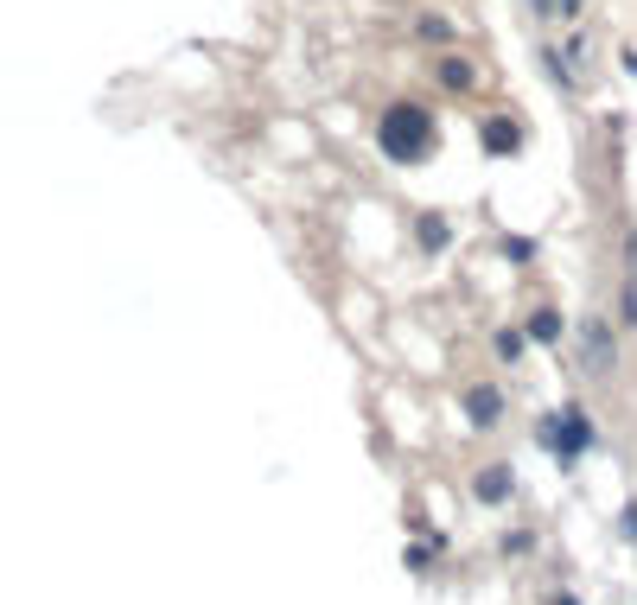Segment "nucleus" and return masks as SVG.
I'll return each mask as SVG.
<instances>
[{"mask_svg":"<svg viewBox=\"0 0 637 605\" xmlns=\"http://www.w3.org/2000/svg\"><path fill=\"white\" fill-rule=\"evenodd\" d=\"M376 147H383L389 166H421L434 153V115L421 102H389L376 115Z\"/></svg>","mask_w":637,"mask_h":605,"instance_id":"f257e3e1","label":"nucleus"},{"mask_svg":"<svg viewBox=\"0 0 637 605\" xmlns=\"http://www.w3.org/2000/svg\"><path fill=\"white\" fill-rule=\"evenodd\" d=\"M542 440H548V446H555V453H561V465H574V459H580V453H587V446H593V414L580 408V402H574V408H561L555 421H542Z\"/></svg>","mask_w":637,"mask_h":605,"instance_id":"f03ea898","label":"nucleus"},{"mask_svg":"<svg viewBox=\"0 0 637 605\" xmlns=\"http://www.w3.org/2000/svg\"><path fill=\"white\" fill-rule=\"evenodd\" d=\"M574 338H580V370H587V376H612L618 370V338H612V325L599 319V313L580 319Z\"/></svg>","mask_w":637,"mask_h":605,"instance_id":"7ed1b4c3","label":"nucleus"},{"mask_svg":"<svg viewBox=\"0 0 637 605\" xmlns=\"http://www.w3.org/2000/svg\"><path fill=\"white\" fill-rule=\"evenodd\" d=\"M516 497V472H510V459H491V465H478L472 472V504H510Z\"/></svg>","mask_w":637,"mask_h":605,"instance_id":"20e7f679","label":"nucleus"},{"mask_svg":"<svg viewBox=\"0 0 637 605\" xmlns=\"http://www.w3.org/2000/svg\"><path fill=\"white\" fill-rule=\"evenodd\" d=\"M459 408H466V421L478 427V434H491V427L504 421V389H497V383H472L466 395H459Z\"/></svg>","mask_w":637,"mask_h":605,"instance_id":"39448f33","label":"nucleus"},{"mask_svg":"<svg viewBox=\"0 0 637 605\" xmlns=\"http://www.w3.org/2000/svg\"><path fill=\"white\" fill-rule=\"evenodd\" d=\"M478 147H485L491 160H510V153L523 147V121L516 115H485L478 121Z\"/></svg>","mask_w":637,"mask_h":605,"instance_id":"423d86ee","label":"nucleus"},{"mask_svg":"<svg viewBox=\"0 0 637 605\" xmlns=\"http://www.w3.org/2000/svg\"><path fill=\"white\" fill-rule=\"evenodd\" d=\"M434 83H440L446 96H472L478 64H472V58H459V51H446V58H434Z\"/></svg>","mask_w":637,"mask_h":605,"instance_id":"0eeeda50","label":"nucleus"},{"mask_svg":"<svg viewBox=\"0 0 637 605\" xmlns=\"http://www.w3.org/2000/svg\"><path fill=\"white\" fill-rule=\"evenodd\" d=\"M415 242H421L427 255H440L446 242H453V223H446L440 211H421V217H415Z\"/></svg>","mask_w":637,"mask_h":605,"instance_id":"6e6552de","label":"nucleus"},{"mask_svg":"<svg viewBox=\"0 0 637 605\" xmlns=\"http://www.w3.org/2000/svg\"><path fill=\"white\" fill-rule=\"evenodd\" d=\"M523 332L536 338V344H561V338H567V319L555 313V306H536V313H529V325H523Z\"/></svg>","mask_w":637,"mask_h":605,"instance_id":"1a4fd4ad","label":"nucleus"},{"mask_svg":"<svg viewBox=\"0 0 637 605\" xmlns=\"http://www.w3.org/2000/svg\"><path fill=\"white\" fill-rule=\"evenodd\" d=\"M523 344H529L523 325H504V332L491 338V351H497V363H523Z\"/></svg>","mask_w":637,"mask_h":605,"instance_id":"9d476101","label":"nucleus"},{"mask_svg":"<svg viewBox=\"0 0 637 605\" xmlns=\"http://www.w3.org/2000/svg\"><path fill=\"white\" fill-rule=\"evenodd\" d=\"M504 255H510L516 268H523V262H536V242H529V236H510V242H504Z\"/></svg>","mask_w":637,"mask_h":605,"instance_id":"9b49d317","label":"nucleus"},{"mask_svg":"<svg viewBox=\"0 0 637 605\" xmlns=\"http://www.w3.org/2000/svg\"><path fill=\"white\" fill-rule=\"evenodd\" d=\"M618 313H625V325H631V332H637V274H631V281H625V293H618Z\"/></svg>","mask_w":637,"mask_h":605,"instance_id":"f8f14e48","label":"nucleus"},{"mask_svg":"<svg viewBox=\"0 0 637 605\" xmlns=\"http://www.w3.org/2000/svg\"><path fill=\"white\" fill-rule=\"evenodd\" d=\"M529 548H536V535H529V529H510L504 535V555H529Z\"/></svg>","mask_w":637,"mask_h":605,"instance_id":"ddd939ff","label":"nucleus"},{"mask_svg":"<svg viewBox=\"0 0 637 605\" xmlns=\"http://www.w3.org/2000/svg\"><path fill=\"white\" fill-rule=\"evenodd\" d=\"M618 535H625V542L637 548V504H625V510H618Z\"/></svg>","mask_w":637,"mask_h":605,"instance_id":"4468645a","label":"nucleus"},{"mask_svg":"<svg viewBox=\"0 0 637 605\" xmlns=\"http://www.w3.org/2000/svg\"><path fill=\"white\" fill-rule=\"evenodd\" d=\"M618 58H625V71L637 77V45H625V51H618Z\"/></svg>","mask_w":637,"mask_h":605,"instance_id":"2eb2a0df","label":"nucleus"},{"mask_svg":"<svg viewBox=\"0 0 637 605\" xmlns=\"http://www.w3.org/2000/svg\"><path fill=\"white\" fill-rule=\"evenodd\" d=\"M555 605H580V599H555Z\"/></svg>","mask_w":637,"mask_h":605,"instance_id":"dca6fc26","label":"nucleus"}]
</instances>
